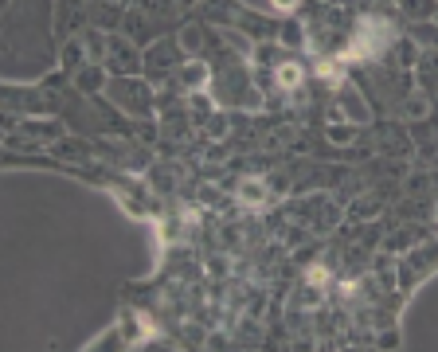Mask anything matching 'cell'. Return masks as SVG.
Masks as SVG:
<instances>
[{
    "mask_svg": "<svg viewBox=\"0 0 438 352\" xmlns=\"http://www.w3.org/2000/svg\"><path fill=\"white\" fill-rule=\"evenodd\" d=\"M298 82H301V67H298V63H282V67H278V86H289V90H294Z\"/></svg>",
    "mask_w": 438,
    "mask_h": 352,
    "instance_id": "obj_3",
    "label": "cell"
},
{
    "mask_svg": "<svg viewBox=\"0 0 438 352\" xmlns=\"http://www.w3.org/2000/svg\"><path fill=\"white\" fill-rule=\"evenodd\" d=\"M383 40H387V27L364 20V24H360V36H356V43L348 47V51H344V59H368L372 51H380Z\"/></svg>",
    "mask_w": 438,
    "mask_h": 352,
    "instance_id": "obj_1",
    "label": "cell"
},
{
    "mask_svg": "<svg viewBox=\"0 0 438 352\" xmlns=\"http://www.w3.org/2000/svg\"><path fill=\"white\" fill-rule=\"evenodd\" d=\"M274 8H278V12H294V8H298V0H274Z\"/></svg>",
    "mask_w": 438,
    "mask_h": 352,
    "instance_id": "obj_4",
    "label": "cell"
},
{
    "mask_svg": "<svg viewBox=\"0 0 438 352\" xmlns=\"http://www.w3.org/2000/svg\"><path fill=\"white\" fill-rule=\"evenodd\" d=\"M309 282L321 286V282H325V271H321V266H313V271H309Z\"/></svg>",
    "mask_w": 438,
    "mask_h": 352,
    "instance_id": "obj_5",
    "label": "cell"
},
{
    "mask_svg": "<svg viewBox=\"0 0 438 352\" xmlns=\"http://www.w3.org/2000/svg\"><path fill=\"white\" fill-rule=\"evenodd\" d=\"M239 200L243 203H262L266 200V184H262V180H246L243 188H239Z\"/></svg>",
    "mask_w": 438,
    "mask_h": 352,
    "instance_id": "obj_2",
    "label": "cell"
}]
</instances>
